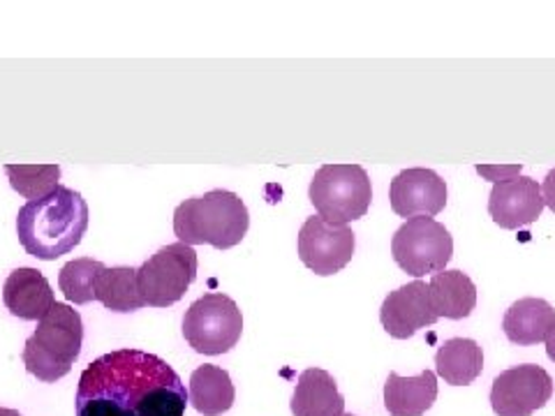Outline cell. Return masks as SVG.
<instances>
[{
	"instance_id": "cell-3",
	"label": "cell",
	"mask_w": 555,
	"mask_h": 416,
	"mask_svg": "<svg viewBox=\"0 0 555 416\" xmlns=\"http://www.w3.org/2000/svg\"><path fill=\"white\" fill-rule=\"evenodd\" d=\"M250 227V213L243 199L230 190H211L202 197L185 199L173 211V234L185 246H214L230 250Z\"/></svg>"
},
{
	"instance_id": "cell-4",
	"label": "cell",
	"mask_w": 555,
	"mask_h": 416,
	"mask_svg": "<svg viewBox=\"0 0 555 416\" xmlns=\"http://www.w3.org/2000/svg\"><path fill=\"white\" fill-rule=\"evenodd\" d=\"M83 344V320L67 303H54L24 347V366L40 381H59L73 370Z\"/></svg>"
},
{
	"instance_id": "cell-22",
	"label": "cell",
	"mask_w": 555,
	"mask_h": 416,
	"mask_svg": "<svg viewBox=\"0 0 555 416\" xmlns=\"http://www.w3.org/2000/svg\"><path fill=\"white\" fill-rule=\"evenodd\" d=\"M102 269L104 264L93 257H79L67 262L59 273V287L65 299L77 306L95 301V281Z\"/></svg>"
},
{
	"instance_id": "cell-21",
	"label": "cell",
	"mask_w": 555,
	"mask_h": 416,
	"mask_svg": "<svg viewBox=\"0 0 555 416\" xmlns=\"http://www.w3.org/2000/svg\"><path fill=\"white\" fill-rule=\"evenodd\" d=\"M95 301L114 312H134L144 308V299L137 287V269L104 266L95 281Z\"/></svg>"
},
{
	"instance_id": "cell-5",
	"label": "cell",
	"mask_w": 555,
	"mask_h": 416,
	"mask_svg": "<svg viewBox=\"0 0 555 416\" xmlns=\"http://www.w3.org/2000/svg\"><path fill=\"white\" fill-rule=\"evenodd\" d=\"M310 202L328 224H350L369 213L373 185L361 165H324L310 183Z\"/></svg>"
},
{
	"instance_id": "cell-18",
	"label": "cell",
	"mask_w": 555,
	"mask_h": 416,
	"mask_svg": "<svg viewBox=\"0 0 555 416\" xmlns=\"http://www.w3.org/2000/svg\"><path fill=\"white\" fill-rule=\"evenodd\" d=\"M428 289L438 317L456 322L470 317L477 308V287L463 271L433 273Z\"/></svg>"
},
{
	"instance_id": "cell-28",
	"label": "cell",
	"mask_w": 555,
	"mask_h": 416,
	"mask_svg": "<svg viewBox=\"0 0 555 416\" xmlns=\"http://www.w3.org/2000/svg\"><path fill=\"white\" fill-rule=\"evenodd\" d=\"M343 416H354V414H343Z\"/></svg>"
},
{
	"instance_id": "cell-2",
	"label": "cell",
	"mask_w": 555,
	"mask_h": 416,
	"mask_svg": "<svg viewBox=\"0 0 555 416\" xmlns=\"http://www.w3.org/2000/svg\"><path fill=\"white\" fill-rule=\"evenodd\" d=\"M89 230V204L65 185L42 199H33L20 208L16 236L24 250L42 262H56L73 252Z\"/></svg>"
},
{
	"instance_id": "cell-25",
	"label": "cell",
	"mask_w": 555,
	"mask_h": 416,
	"mask_svg": "<svg viewBox=\"0 0 555 416\" xmlns=\"http://www.w3.org/2000/svg\"><path fill=\"white\" fill-rule=\"evenodd\" d=\"M542 197H544V206H548L555 213V167L546 173V179L542 183Z\"/></svg>"
},
{
	"instance_id": "cell-24",
	"label": "cell",
	"mask_w": 555,
	"mask_h": 416,
	"mask_svg": "<svg viewBox=\"0 0 555 416\" xmlns=\"http://www.w3.org/2000/svg\"><path fill=\"white\" fill-rule=\"evenodd\" d=\"M477 171L481 173L483 179H489V181H507V179H514V177H518L520 173V165H505V167H495V165H491V167H483V165H479L477 167Z\"/></svg>"
},
{
	"instance_id": "cell-11",
	"label": "cell",
	"mask_w": 555,
	"mask_h": 416,
	"mask_svg": "<svg viewBox=\"0 0 555 416\" xmlns=\"http://www.w3.org/2000/svg\"><path fill=\"white\" fill-rule=\"evenodd\" d=\"M389 199L398 218H433L444 211L447 183L438 171L426 167L403 169L391 181Z\"/></svg>"
},
{
	"instance_id": "cell-1",
	"label": "cell",
	"mask_w": 555,
	"mask_h": 416,
	"mask_svg": "<svg viewBox=\"0 0 555 416\" xmlns=\"http://www.w3.org/2000/svg\"><path fill=\"white\" fill-rule=\"evenodd\" d=\"M77 416H183L188 389L160 356L116 350L79 377Z\"/></svg>"
},
{
	"instance_id": "cell-15",
	"label": "cell",
	"mask_w": 555,
	"mask_h": 416,
	"mask_svg": "<svg viewBox=\"0 0 555 416\" xmlns=\"http://www.w3.org/2000/svg\"><path fill=\"white\" fill-rule=\"evenodd\" d=\"M289 407L294 416H343L345 398L326 370L308 368L299 375Z\"/></svg>"
},
{
	"instance_id": "cell-9",
	"label": "cell",
	"mask_w": 555,
	"mask_h": 416,
	"mask_svg": "<svg viewBox=\"0 0 555 416\" xmlns=\"http://www.w3.org/2000/svg\"><path fill=\"white\" fill-rule=\"evenodd\" d=\"M553 398V377L534 363L500 373L491 387V407L498 416H530Z\"/></svg>"
},
{
	"instance_id": "cell-10",
	"label": "cell",
	"mask_w": 555,
	"mask_h": 416,
	"mask_svg": "<svg viewBox=\"0 0 555 416\" xmlns=\"http://www.w3.org/2000/svg\"><path fill=\"white\" fill-rule=\"evenodd\" d=\"M357 238L350 224H328L320 216L304 222L299 232V257L318 275H334L352 262Z\"/></svg>"
},
{
	"instance_id": "cell-13",
	"label": "cell",
	"mask_w": 555,
	"mask_h": 416,
	"mask_svg": "<svg viewBox=\"0 0 555 416\" xmlns=\"http://www.w3.org/2000/svg\"><path fill=\"white\" fill-rule=\"evenodd\" d=\"M544 211L542 183L530 177L498 181L489 197V213L502 230H520L540 220Z\"/></svg>"
},
{
	"instance_id": "cell-20",
	"label": "cell",
	"mask_w": 555,
	"mask_h": 416,
	"mask_svg": "<svg viewBox=\"0 0 555 416\" xmlns=\"http://www.w3.org/2000/svg\"><path fill=\"white\" fill-rule=\"evenodd\" d=\"M436 373L451 387H467L483 373V350L473 338H451L436 354Z\"/></svg>"
},
{
	"instance_id": "cell-23",
	"label": "cell",
	"mask_w": 555,
	"mask_h": 416,
	"mask_svg": "<svg viewBox=\"0 0 555 416\" xmlns=\"http://www.w3.org/2000/svg\"><path fill=\"white\" fill-rule=\"evenodd\" d=\"M12 190L26 199H42L54 193L61 179L59 165H5Z\"/></svg>"
},
{
	"instance_id": "cell-16",
	"label": "cell",
	"mask_w": 555,
	"mask_h": 416,
	"mask_svg": "<svg viewBox=\"0 0 555 416\" xmlns=\"http://www.w3.org/2000/svg\"><path fill=\"white\" fill-rule=\"evenodd\" d=\"M438 401V379L433 370L416 377L389 373L385 385V407L391 416H422Z\"/></svg>"
},
{
	"instance_id": "cell-8",
	"label": "cell",
	"mask_w": 555,
	"mask_h": 416,
	"mask_svg": "<svg viewBox=\"0 0 555 416\" xmlns=\"http://www.w3.org/2000/svg\"><path fill=\"white\" fill-rule=\"evenodd\" d=\"M393 262L416 277L440 273L454 255V238L436 218H410L391 238Z\"/></svg>"
},
{
	"instance_id": "cell-7",
	"label": "cell",
	"mask_w": 555,
	"mask_h": 416,
	"mask_svg": "<svg viewBox=\"0 0 555 416\" xmlns=\"http://www.w3.org/2000/svg\"><path fill=\"white\" fill-rule=\"evenodd\" d=\"M197 252L185 243L160 248L137 269V287L146 306L169 308L179 303L197 281Z\"/></svg>"
},
{
	"instance_id": "cell-6",
	"label": "cell",
	"mask_w": 555,
	"mask_h": 416,
	"mask_svg": "<svg viewBox=\"0 0 555 416\" xmlns=\"http://www.w3.org/2000/svg\"><path fill=\"white\" fill-rule=\"evenodd\" d=\"M243 315L228 294H204L185 310L183 338L197 354H228L241 340Z\"/></svg>"
},
{
	"instance_id": "cell-19",
	"label": "cell",
	"mask_w": 555,
	"mask_h": 416,
	"mask_svg": "<svg viewBox=\"0 0 555 416\" xmlns=\"http://www.w3.org/2000/svg\"><path fill=\"white\" fill-rule=\"evenodd\" d=\"M188 401L204 416H220L230 412L236 401V389L230 373L220 366L204 363V366L190 375Z\"/></svg>"
},
{
	"instance_id": "cell-27",
	"label": "cell",
	"mask_w": 555,
	"mask_h": 416,
	"mask_svg": "<svg viewBox=\"0 0 555 416\" xmlns=\"http://www.w3.org/2000/svg\"><path fill=\"white\" fill-rule=\"evenodd\" d=\"M0 416H24L20 410H10V407H0Z\"/></svg>"
},
{
	"instance_id": "cell-12",
	"label": "cell",
	"mask_w": 555,
	"mask_h": 416,
	"mask_svg": "<svg viewBox=\"0 0 555 416\" xmlns=\"http://www.w3.org/2000/svg\"><path fill=\"white\" fill-rule=\"evenodd\" d=\"M379 320L385 332L396 340L412 338L420 328H428L436 324L440 317L433 310L430 289L428 283L414 281L403 285L401 289L391 291L382 303Z\"/></svg>"
},
{
	"instance_id": "cell-26",
	"label": "cell",
	"mask_w": 555,
	"mask_h": 416,
	"mask_svg": "<svg viewBox=\"0 0 555 416\" xmlns=\"http://www.w3.org/2000/svg\"><path fill=\"white\" fill-rule=\"evenodd\" d=\"M544 344H546V354H548V359L555 363V324H553V328H551V334L546 336Z\"/></svg>"
},
{
	"instance_id": "cell-17",
	"label": "cell",
	"mask_w": 555,
	"mask_h": 416,
	"mask_svg": "<svg viewBox=\"0 0 555 416\" xmlns=\"http://www.w3.org/2000/svg\"><path fill=\"white\" fill-rule=\"evenodd\" d=\"M555 324V310L544 299H520L516 301L502 320V332L520 347L540 344L551 334Z\"/></svg>"
},
{
	"instance_id": "cell-14",
	"label": "cell",
	"mask_w": 555,
	"mask_h": 416,
	"mask_svg": "<svg viewBox=\"0 0 555 416\" xmlns=\"http://www.w3.org/2000/svg\"><path fill=\"white\" fill-rule=\"evenodd\" d=\"M5 308L20 320H42L54 308V289L38 269H14L3 285Z\"/></svg>"
}]
</instances>
